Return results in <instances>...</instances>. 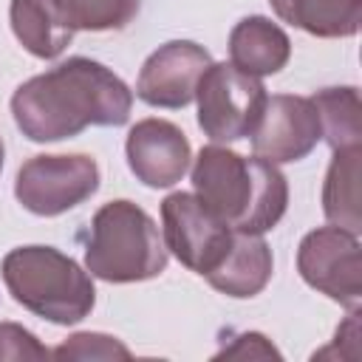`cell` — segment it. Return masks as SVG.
I'll list each match as a JSON object with an SVG mask.
<instances>
[{
    "mask_svg": "<svg viewBox=\"0 0 362 362\" xmlns=\"http://www.w3.org/2000/svg\"><path fill=\"white\" fill-rule=\"evenodd\" d=\"M133 90L107 65L71 57L25 79L11 96L14 124L31 141H62L85 127H119L130 119Z\"/></svg>",
    "mask_w": 362,
    "mask_h": 362,
    "instance_id": "1",
    "label": "cell"
},
{
    "mask_svg": "<svg viewBox=\"0 0 362 362\" xmlns=\"http://www.w3.org/2000/svg\"><path fill=\"white\" fill-rule=\"evenodd\" d=\"M192 187L229 229L263 235L286 215L288 181L277 164L260 156H240L221 144H206L192 161Z\"/></svg>",
    "mask_w": 362,
    "mask_h": 362,
    "instance_id": "2",
    "label": "cell"
},
{
    "mask_svg": "<svg viewBox=\"0 0 362 362\" xmlns=\"http://www.w3.org/2000/svg\"><path fill=\"white\" fill-rule=\"evenodd\" d=\"M0 272L23 308L54 325H74L93 311L90 272L54 246H17L3 257Z\"/></svg>",
    "mask_w": 362,
    "mask_h": 362,
    "instance_id": "3",
    "label": "cell"
},
{
    "mask_svg": "<svg viewBox=\"0 0 362 362\" xmlns=\"http://www.w3.org/2000/svg\"><path fill=\"white\" fill-rule=\"evenodd\" d=\"M85 269L105 283H141L167 269V246L156 221L133 201H107L90 218Z\"/></svg>",
    "mask_w": 362,
    "mask_h": 362,
    "instance_id": "4",
    "label": "cell"
},
{
    "mask_svg": "<svg viewBox=\"0 0 362 362\" xmlns=\"http://www.w3.org/2000/svg\"><path fill=\"white\" fill-rule=\"evenodd\" d=\"M198 124L215 144L246 139L266 105L260 76L243 74L232 62H212L195 88Z\"/></svg>",
    "mask_w": 362,
    "mask_h": 362,
    "instance_id": "5",
    "label": "cell"
},
{
    "mask_svg": "<svg viewBox=\"0 0 362 362\" xmlns=\"http://www.w3.org/2000/svg\"><path fill=\"white\" fill-rule=\"evenodd\" d=\"M99 189V164L88 153H57L28 158L14 178L17 201L42 218L85 204Z\"/></svg>",
    "mask_w": 362,
    "mask_h": 362,
    "instance_id": "6",
    "label": "cell"
},
{
    "mask_svg": "<svg viewBox=\"0 0 362 362\" xmlns=\"http://www.w3.org/2000/svg\"><path fill=\"white\" fill-rule=\"evenodd\" d=\"M164 246L178 257L181 266L206 277L221 266L232 246L235 229H229L195 192H170L161 201Z\"/></svg>",
    "mask_w": 362,
    "mask_h": 362,
    "instance_id": "7",
    "label": "cell"
},
{
    "mask_svg": "<svg viewBox=\"0 0 362 362\" xmlns=\"http://www.w3.org/2000/svg\"><path fill=\"white\" fill-rule=\"evenodd\" d=\"M300 277L345 308H359L362 300V260L359 235L331 223L311 229L297 246Z\"/></svg>",
    "mask_w": 362,
    "mask_h": 362,
    "instance_id": "8",
    "label": "cell"
},
{
    "mask_svg": "<svg viewBox=\"0 0 362 362\" xmlns=\"http://www.w3.org/2000/svg\"><path fill=\"white\" fill-rule=\"evenodd\" d=\"M255 156L272 164H291L305 158L322 139L320 116L311 96L274 93L266 96L263 113L249 133Z\"/></svg>",
    "mask_w": 362,
    "mask_h": 362,
    "instance_id": "9",
    "label": "cell"
},
{
    "mask_svg": "<svg viewBox=\"0 0 362 362\" xmlns=\"http://www.w3.org/2000/svg\"><path fill=\"white\" fill-rule=\"evenodd\" d=\"M212 65L204 45L192 40H173L158 45L141 65L136 79V96L150 107H187L195 99L198 79Z\"/></svg>",
    "mask_w": 362,
    "mask_h": 362,
    "instance_id": "10",
    "label": "cell"
},
{
    "mask_svg": "<svg viewBox=\"0 0 362 362\" xmlns=\"http://www.w3.org/2000/svg\"><path fill=\"white\" fill-rule=\"evenodd\" d=\"M124 156L141 184L164 189L184 178L192 161V147L178 124L167 119H141L127 133Z\"/></svg>",
    "mask_w": 362,
    "mask_h": 362,
    "instance_id": "11",
    "label": "cell"
},
{
    "mask_svg": "<svg viewBox=\"0 0 362 362\" xmlns=\"http://www.w3.org/2000/svg\"><path fill=\"white\" fill-rule=\"evenodd\" d=\"M272 269H274V257L263 235L235 232L226 257L221 260L218 269L206 274V283L226 297L246 300L266 288V283L272 280Z\"/></svg>",
    "mask_w": 362,
    "mask_h": 362,
    "instance_id": "12",
    "label": "cell"
},
{
    "mask_svg": "<svg viewBox=\"0 0 362 362\" xmlns=\"http://www.w3.org/2000/svg\"><path fill=\"white\" fill-rule=\"evenodd\" d=\"M229 57L232 65L252 76H269L286 68L291 57L288 34L269 17L252 14L235 23L229 31Z\"/></svg>",
    "mask_w": 362,
    "mask_h": 362,
    "instance_id": "13",
    "label": "cell"
},
{
    "mask_svg": "<svg viewBox=\"0 0 362 362\" xmlns=\"http://www.w3.org/2000/svg\"><path fill=\"white\" fill-rule=\"evenodd\" d=\"M274 14L322 40L354 37L362 23V0H269Z\"/></svg>",
    "mask_w": 362,
    "mask_h": 362,
    "instance_id": "14",
    "label": "cell"
},
{
    "mask_svg": "<svg viewBox=\"0 0 362 362\" xmlns=\"http://www.w3.org/2000/svg\"><path fill=\"white\" fill-rule=\"evenodd\" d=\"M359 147L334 150V158L325 173L322 184V212L331 223L359 235L362 215H359Z\"/></svg>",
    "mask_w": 362,
    "mask_h": 362,
    "instance_id": "15",
    "label": "cell"
},
{
    "mask_svg": "<svg viewBox=\"0 0 362 362\" xmlns=\"http://www.w3.org/2000/svg\"><path fill=\"white\" fill-rule=\"evenodd\" d=\"M8 20L20 45L40 59L59 57L74 40V31L57 20L48 0H11Z\"/></svg>",
    "mask_w": 362,
    "mask_h": 362,
    "instance_id": "16",
    "label": "cell"
},
{
    "mask_svg": "<svg viewBox=\"0 0 362 362\" xmlns=\"http://www.w3.org/2000/svg\"><path fill=\"white\" fill-rule=\"evenodd\" d=\"M322 139L328 141L331 150H345V147H359L362 139V102L359 90L345 85V88H325L311 96Z\"/></svg>",
    "mask_w": 362,
    "mask_h": 362,
    "instance_id": "17",
    "label": "cell"
},
{
    "mask_svg": "<svg viewBox=\"0 0 362 362\" xmlns=\"http://www.w3.org/2000/svg\"><path fill=\"white\" fill-rule=\"evenodd\" d=\"M68 31H113L133 23L141 0H48Z\"/></svg>",
    "mask_w": 362,
    "mask_h": 362,
    "instance_id": "18",
    "label": "cell"
},
{
    "mask_svg": "<svg viewBox=\"0 0 362 362\" xmlns=\"http://www.w3.org/2000/svg\"><path fill=\"white\" fill-rule=\"evenodd\" d=\"M54 359H130V348L122 345L116 337L99 331H79L71 334L59 348L51 351Z\"/></svg>",
    "mask_w": 362,
    "mask_h": 362,
    "instance_id": "19",
    "label": "cell"
},
{
    "mask_svg": "<svg viewBox=\"0 0 362 362\" xmlns=\"http://www.w3.org/2000/svg\"><path fill=\"white\" fill-rule=\"evenodd\" d=\"M51 351L40 345V339L17 325V322H0V362L3 359H48Z\"/></svg>",
    "mask_w": 362,
    "mask_h": 362,
    "instance_id": "20",
    "label": "cell"
},
{
    "mask_svg": "<svg viewBox=\"0 0 362 362\" xmlns=\"http://www.w3.org/2000/svg\"><path fill=\"white\" fill-rule=\"evenodd\" d=\"M3 156H6V147H3V139H0V170H3Z\"/></svg>",
    "mask_w": 362,
    "mask_h": 362,
    "instance_id": "21",
    "label": "cell"
}]
</instances>
